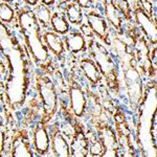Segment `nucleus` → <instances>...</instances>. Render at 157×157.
<instances>
[{"label": "nucleus", "instance_id": "obj_17", "mask_svg": "<svg viewBox=\"0 0 157 157\" xmlns=\"http://www.w3.org/2000/svg\"><path fill=\"white\" fill-rule=\"evenodd\" d=\"M69 146H70V154H71V156H78V157L88 156L89 143H88V138L86 136V131L82 121H80L78 124L75 134L69 140Z\"/></svg>", "mask_w": 157, "mask_h": 157}, {"label": "nucleus", "instance_id": "obj_18", "mask_svg": "<svg viewBox=\"0 0 157 157\" xmlns=\"http://www.w3.org/2000/svg\"><path fill=\"white\" fill-rule=\"evenodd\" d=\"M42 39L52 56L58 60H63L66 52L63 42V36L55 33L54 30H45L42 33Z\"/></svg>", "mask_w": 157, "mask_h": 157}, {"label": "nucleus", "instance_id": "obj_6", "mask_svg": "<svg viewBox=\"0 0 157 157\" xmlns=\"http://www.w3.org/2000/svg\"><path fill=\"white\" fill-rule=\"evenodd\" d=\"M132 13V19L136 27L139 29L144 37L147 39L151 46H156L157 43V29L156 21L154 16H151L141 6L139 0H133L129 2Z\"/></svg>", "mask_w": 157, "mask_h": 157}, {"label": "nucleus", "instance_id": "obj_23", "mask_svg": "<svg viewBox=\"0 0 157 157\" xmlns=\"http://www.w3.org/2000/svg\"><path fill=\"white\" fill-rule=\"evenodd\" d=\"M86 136L88 138V143H89V151H88V156L93 157H102L104 153L103 145L101 144L100 139H98L95 131H88L86 132Z\"/></svg>", "mask_w": 157, "mask_h": 157}, {"label": "nucleus", "instance_id": "obj_16", "mask_svg": "<svg viewBox=\"0 0 157 157\" xmlns=\"http://www.w3.org/2000/svg\"><path fill=\"white\" fill-rule=\"evenodd\" d=\"M63 42L65 49L73 56L87 52V38L78 29H70L63 36Z\"/></svg>", "mask_w": 157, "mask_h": 157}, {"label": "nucleus", "instance_id": "obj_7", "mask_svg": "<svg viewBox=\"0 0 157 157\" xmlns=\"http://www.w3.org/2000/svg\"><path fill=\"white\" fill-rule=\"evenodd\" d=\"M113 125H114V131L117 138L118 148L120 152H123V156H134L135 150L132 141V132L129 128L126 114L121 109H116L115 113L112 116Z\"/></svg>", "mask_w": 157, "mask_h": 157}, {"label": "nucleus", "instance_id": "obj_21", "mask_svg": "<svg viewBox=\"0 0 157 157\" xmlns=\"http://www.w3.org/2000/svg\"><path fill=\"white\" fill-rule=\"evenodd\" d=\"M98 94H100V98H101V103H102V106L105 110V112L107 113V115L109 116L110 120H112V116L115 113L116 109H117V106L115 105L114 101H113L112 97H111L109 90L106 88L105 85L101 84L98 85Z\"/></svg>", "mask_w": 157, "mask_h": 157}, {"label": "nucleus", "instance_id": "obj_4", "mask_svg": "<svg viewBox=\"0 0 157 157\" xmlns=\"http://www.w3.org/2000/svg\"><path fill=\"white\" fill-rule=\"evenodd\" d=\"M35 85L42 107L39 123L48 126L59 109V94L57 87L54 81L46 73H38L35 78Z\"/></svg>", "mask_w": 157, "mask_h": 157}, {"label": "nucleus", "instance_id": "obj_28", "mask_svg": "<svg viewBox=\"0 0 157 157\" xmlns=\"http://www.w3.org/2000/svg\"><path fill=\"white\" fill-rule=\"evenodd\" d=\"M24 2V4L26 6L30 7V9H34L35 6H37L40 3V0H22Z\"/></svg>", "mask_w": 157, "mask_h": 157}, {"label": "nucleus", "instance_id": "obj_9", "mask_svg": "<svg viewBox=\"0 0 157 157\" xmlns=\"http://www.w3.org/2000/svg\"><path fill=\"white\" fill-rule=\"evenodd\" d=\"M86 22L92 32L93 36L98 42H101L106 47H110L111 44V35H110V26L106 21L105 17L101 13L91 9L86 12L85 14Z\"/></svg>", "mask_w": 157, "mask_h": 157}, {"label": "nucleus", "instance_id": "obj_12", "mask_svg": "<svg viewBox=\"0 0 157 157\" xmlns=\"http://www.w3.org/2000/svg\"><path fill=\"white\" fill-rule=\"evenodd\" d=\"M11 157H33L34 152L30 147L29 133L25 129H19L13 135L10 146Z\"/></svg>", "mask_w": 157, "mask_h": 157}, {"label": "nucleus", "instance_id": "obj_32", "mask_svg": "<svg viewBox=\"0 0 157 157\" xmlns=\"http://www.w3.org/2000/svg\"><path fill=\"white\" fill-rule=\"evenodd\" d=\"M95 1H98V2H101V0H95Z\"/></svg>", "mask_w": 157, "mask_h": 157}, {"label": "nucleus", "instance_id": "obj_5", "mask_svg": "<svg viewBox=\"0 0 157 157\" xmlns=\"http://www.w3.org/2000/svg\"><path fill=\"white\" fill-rule=\"evenodd\" d=\"M65 83L69 101V111L75 118L80 121L83 120L86 117L87 110V94L85 87L77 81L72 72H68L66 75Z\"/></svg>", "mask_w": 157, "mask_h": 157}, {"label": "nucleus", "instance_id": "obj_11", "mask_svg": "<svg viewBox=\"0 0 157 157\" xmlns=\"http://www.w3.org/2000/svg\"><path fill=\"white\" fill-rule=\"evenodd\" d=\"M100 3L103 7V16L108 22L110 29L114 30L117 36H124L125 20L117 6L115 4L114 0H101Z\"/></svg>", "mask_w": 157, "mask_h": 157}, {"label": "nucleus", "instance_id": "obj_30", "mask_svg": "<svg viewBox=\"0 0 157 157\" xmlns=\"http://www.w3.org/2000/svg\"><path fill=\"white\" fill-rule=\"evenodd\" d=\"M1 2H6V3H10V4H12L13 2L15 1V0H0Z\"/></svg>", "mask_w": 157, "mask_h": 157}, {"label": "nucleus", "instance_id": "obj_22", "mask_svg": "<svg viewBox=\"0 0 157 157\" xmlns=\"http://www.w3.org/2000/svg\"><path fill=\"white\" fill-rule=\"evenodd\" d=\"M0 21L6 25L16 24L17 13L12 4L0 1Z\"/></svg>", "mask_w": 157, "mask_h": 157}, {"label": "nucleus", "instance_id": "obj_13", "mask_svg": "<svg viewBox=\"0 0 157 157\" xmlns=\"http://www.w3.org/2000/svg\"><path fill=\"white\" fill-rule=\"evenodd\" d=\"M48 133L50 137V151L52 155L59 157L71 156L69 141L60 130L59 123H56L50 126Z\"/></svg>", "mask_w": 157, "mask_h": 157}, {"label": "nucleus", "instance_id": "obj_14", "mask_svg": "<svg viewBox=\"0 0 157 157\" xmlns=\"http://www.w3.org/2000/svg\"><path fill=\"white\" fill-rule=\"evenodd\" d=\"M78 68L82 72L83 77L86 78L88 85L95 89L98 85L102 84L103 78L100 72L97 63L90 57H82L78 60Z\"/></svg>", "mask_w": 157, "mask_h": 157}, {"label": "nucleus", "instance_id": "obj_24", "mask_svg": "<svg viewBox=\"0 0 157 157\" xmlns=\"http://www.w3.org/2000/svg\"><path fill=\"white\" fill-rule=\"evenodd\" d=\"M35 16L37 18V21L39 22V24L41 25V27H47L50 24V18H52V13L50 11V9L46 6L39 3L37 6H35L33 9Z\"/></svg>", "mask_w": 157, "mask_h": 157}, {"label": "nucleus", "instance_id": "obj_26", "mask_svg": "<svg viewBox=\"0 0 157 157\" xmlns=\"http://www.w3.org/2000/svg\"><path fill=\"white\" fill-rule=\"evenodd\" d=\"M73 1L77 2L81 6V9L85 10V11H89L92 9L93 3H94V0H73Z\"/></svg>", "mask_w": 157, "mask_h": 157}, {"label": "nucleus", "instance_id": "obj_27", "mask_svg": "<svg viewBox=\"0 0 157 157\" xmlns=\"http://www.w3.org/2000/svg\"><path fill=\"white\" fill-rule=\"evenodd\" d=\"M78 27H80V29H78V30H80V32L82 33V34L84 35L86 38H88V39H90V38H94L92 32H91V29H89V26H88L87 24L82 23Z\"/></svg>", "mask_w": 157, "mask_h": 157}, {"label": "nucleus", "instance_id": "obj_31", "mask_svg": "<svg viewBox=\"0 0 157 157\" xmlns=\"http://www.w3.org/2000/svg\"><path fill=\"white\" fill-rule=\"evenodd\" d=\"M70 1H73V0H62L63 3H68V2H70Z\"/></svg>", "mask_w": 157, "mask_h": 157}, {"label": "nucleus", "instance_id": "obj_10", "mask_svg": "<svg viewBox=\"0 0 157 157\" xmlns=\"http://www.w3.org/2000/svg\"><path fill=\"white\" fill-rule=\"evenodd\" d=\"M94 131L104 148V153L102 157L120 156L117 138H116L114 128L111 126V124H104V125L94 129Z\"/></svg>", "mask_w": 157, "mask_h": 157}, {"label": "nucleus", "instance_id": "obj_29", "mask_svg": "<svg viewBox=\"0 0 157 157\" xmlns=\"http://www.w3.org/2000/svg\"><path fill=\"white\" fill-rule=\"evenodd\" d=\"M40 3L43 4V6L52 7V6H54L56 3H57V0H40Z\"/></svg>", "mask_w": 157, "mask_h": 157}, {"label": "nucleus", "instance_id": "obj_2", "mask_svg": "<svg viewBox=\"0 0 157 157\" xmlns=\"http://www.w3.org/2000/svg\"><path fill=\"white\" fill-rule=\"evenodd\" d=\"M16 25L22 37L24 47L35 65L41 69L43 73L54 75V61L52 54L47 49L42 39V27L37 21L33 9L29 6L19 7L16 10Z\"/></svg>", "mask_w": 157, "mask_h": 157}, {"label": "nucleus", "instance_id": "obj_15", "mask_svg": "<svg viewBox=\"0 0 157 157\" xmlns=\"http://www.w3.org/2000/svg\"><path fill=\"white\" fill-rule=\"evenodd\" d=\"M33 146L35 153L39 156H46L50 152V137L47 126L38 123L33 130Z\"/></svg>", "mask_w": 157, "mask_h": 157}, {"label": "nucleus", "instance_id": "obj_19", "mask_svg": "<svg viewBox=\"0 0 157 157\" xmlns=\"http://www.w3.org/2000/svg\"><path fill=\"white\" fill-rule=\"evenodd\" d=\"M63 14L65 15L69 24L73 25V26H80L84 21V12L81 9V6L75 1L64 3Z\"/></svg>", "mask_w": 157, "mask_h": 157}, {"label": "nucleus", "instance_id": "obj_20", "mask_svg": "<svg viewBox=\"0 0 157 157\" xmlns=\"http://www.w3.org/2000/svg\"><path fill=\"white\" fill-rule=\"evenodd\" d=\"M49 26H52V30H54L55 33L61 35V36L66 35L70 30V24L66 19V17H65V15L63 14V12L52 13Z\"/></svg>", "mask_w": 157, "mask_h": 157}, {"label": "nucleus", "instance_id": "obj_8", "mask_svg": "<svg viewBox=\"0 0 157 157\" xmlns=\"http://www.w3.org/2000/svg\"><path fill=\"white\" fill-rule=\"evenodd\" d=\"M86 94H87V110L86 117L89 121L91 128L94 130L104 124H110V118L104 110L98 92L93 90L89 85L85 86Z\"/></svg>", "mask_w": 157, "mask_h": 157}, {"label": "nucleus", "instance_id": "obj_25", "mask_svg": "<svg viewBox=\"0 0 157 157\" xmlns=\"http://www.w3.org/2000/svg\"><path fill=\"white\" fill-rule=\"evenodd\" d=\"M6 127L4 126L3 121L0 118V156L3 155L4 147H6Z\"/></svg>", "mask_w": 157, "mask_h": 157}, {"label": "nucleus", "instance_id": "obj_3", "mask_svg": "<svg viewBox=\"0 0 157 157\" xmlns=\"http://www.w3.org/2000/svg\"><path fill=\"white\" fill-rule=\"evenodd\" d=\"M87 52L89 57L97 63L106 88L112 94L121 93V78L120 67L112 52L108 50V47L98 42L95 38L87 40Z\"/></svg>", "mask_w": 157, "mask_h": 157}, {"label": "nucleus", "instance_id": "obj_1", "mask_svg": "<svg viewBox=\"0 0 157 157\" xmlns=\"http://www.w3.org/2000/svg\"><path fill=\"white\" fill-rule=\"evenodd\" d=\"M0 52L9 69V75L4 84V102L11 111L19 110L24 105L29 86V60L26 59L29 54L9 26L1 21Z\"/></svg>", "mask_w": 157, "mask_h": 157}]
</instances>
